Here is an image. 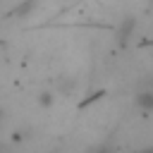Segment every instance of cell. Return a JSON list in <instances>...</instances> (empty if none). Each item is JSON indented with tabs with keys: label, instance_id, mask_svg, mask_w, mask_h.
<instances>
[{
	"label": "cell",
	"instance_id": "obj_1",
	"mask_svg": "<svg viewBox=\"0 0 153 153\" xmlns=\"http://www.w3.org/2000/svg\"><path fill=\"white\" fill-rule=\"evenodd\" d=\"M136 103H139L141 108H148V110H153V93H141V96L136 98Z\"/></svg>",
	"mask_w": 153,
	"mask_h": 153
},
{
	"label": "cell",
	"instance_id": "obj_2",
	"mask_svg": "<svg viewBox=\"0 0 153 153\" xmlns=\"http://www.w3.org/2000/svg\"><path fill=\"white\" fill-rule=\"evenodd\" d=\"M141 153H153V148H143V151H141Z\"/></svg>",
	"mask_w": 153,
	"mask_h": 153
}]
</instances>
